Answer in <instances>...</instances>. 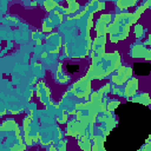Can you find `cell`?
<instances>
[{
	"label": "cell",
	"instance_id": "1",
	"mask_svg": "<svg viewBox=\"0 0 151 151\" xmlns=\"http://www.w3.org/2000/svg\"><path fill=\"white\" fill-rule=\"evenodd\" d=\"M133 71L138 76H146L150 73V64L149 63H136L133 65Z\"/></svg>",
	"mask_w": 151,
	"mask_h": 151
},
{
	"label": "cell",
	"instance_id": "2",
	"mask_svg": "<svg viewBox=\"0 0 151 151\" xmlns=\"http://www.w3.org/2000/svg\"><path fill=\"white\" fill-rule=\"evenodd\" d=\"M66 70L70 73H74V72H78L79 71V66L78 65H71V64H68V65H66Z\"/></svg>",
	"mask_w": 151,
	"mask_h": 151
}]
</instances>
